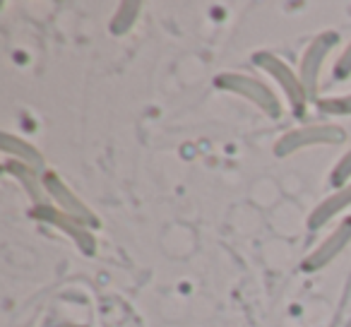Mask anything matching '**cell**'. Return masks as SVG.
Instances as JSON below:
<instances>
[]
</instances>
